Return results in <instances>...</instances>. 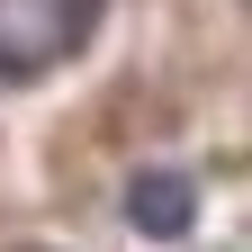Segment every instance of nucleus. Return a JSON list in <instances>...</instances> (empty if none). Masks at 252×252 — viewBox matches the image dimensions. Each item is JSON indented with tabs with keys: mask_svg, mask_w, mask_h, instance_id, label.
<instances>
[{
	"mask_svg": "<svg viewBox=\"0 0 252 252\" xmlns=\"http://www.w3.org/2000/svg\"><path fill=\"white\" fill-rule=\"evenodd\" d=\"M126 225H135L144 243H180L189 225H198L189 171H135V180H126Z\"/></svg>",
	"mask_w": 252,
	"mask_h": 252,
	"instance_id": "2",
	"label": "nucleus"
},
{
	"mask_svg": "<svg viewBox=\"0 0 252 252\" xmlns=\"http://www.w3.org/2000/svg\"><path fill=\"white\" fill-rule=\"evenodd\" d=\"M99 27V0H0V72L36 81L54 63H72Z\"/></svg>",
	"mask_w": 252,
	"mask_h": 252,
	"instance_id": "1",
	"label": "nucleus"
}]
</instances>
